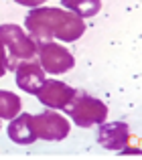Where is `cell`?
I'll return each instance as SVG.
<instances>
[{
	"label": "cell",
	"instance_id": "277c9868",
	"mask_svg": "<svg viewBox=\"0 0 142 160\" xmlns=\"http://www.w3.org/2000/svg\"><path fill=\"white\" fill-rule=\"evenodd\" d=\"M33 134L37 140H49V142H61L69 136L71 126L61 113L55 109H47L37 116H31Z\"/></svg>",
	"mask_w": 142,
	"mask_h": 160
},
{
	"label": "cell",
	"instance_id": "7a4b0ae2",
	"mask_svg": "<svg viewBox=\"0 0 142 160\" xmlns=\"http://www.w3.org/2000/svg\"><path fill=\"white\" fill-rule=\"evenodd\" d=\"M65 113L79 126V128H91V126H99L106 122L108 118V106L102 99L89 95L83 89H75L73 98L69 103L63 108Z\"/></svg>",
	"mask_w": 142,
	"mask_h": 160
},
{
	"label": "cell",
	"instance_id": "8fae6325",
	"mask_svg": "<svg viewBox=\"0 0 142 160\" xmlns=\"http://www.w3.org/2000/svg\"><path fill=\"white\" fill-rule=\"evenodd\" d=\"M61 2H63V6L67 10L79 14L81 18L95 16L102 10V0H61Z\"/></svg>",
	"mask_w": 142,
	"mask_h": 160
},
{
	"label": "cell",
	"instance_id": "8992f818",
	"mask_svg": "<svg viewBox=\"0 0 142 160\" xmlns=\"http://www.w3.org/2000/svg\"><path fill=\"white\" fill-rule=\"evenodd\" d=\"M73 93L75 89L67 83L59 81V79H45V83L39 87L35 95L49 109H63L69 103V99L73 98Z\"/></svg>",
	"mask_w": 142,
	"mask_h": 160
},
{
	"label": "cell",
	"instance_id": "5bb4252c",
	"mask_svg": "<svg viewBox=\"0 0 142 160\" xmlns=\"http://www.w3.org/2000/svg\"><path fill=\"white\" fill-rule=\"evenodd\" d=\"M122 154H142L140 150H122Z\"/></svg>",
	"mask_w": 142,
	"mask_h": 160
},
{
	"label": "cell",
	"instance_id": "9c48e42d",
	"mask_svg": "<svg viewBox=\"0 0 142 160\" xmlns=\"http://www.w3.org/2000/svg\"><path fill=\"white\" fill-rule=\"evenodd\" d=\"M6 132L8 138L16 144H33L37 140L31 126V113H18L16 118H12Z\"/></svg>",
	"mask_w": 142,
	"mask_h": 160
},
{
	"label": "cell",
	"instance_id": "6da1fadb",
	"mask_svg": "<svg viewBox=\"0 0 142 160\" xmlns=\"http://www.w3.org/2000/svg\"><path fill=\"white\" fill-rule=\"evenodd\" d=\"M24 27L35 43L59 39L65 43H73L85 32V22L79 14L67 8H45L37 6L24 16Z\"/></svg>",
	"mask_w": 142,
	"mask_h": 160
},
{
	"label": "cell",
	"instance_id": "5b68a950",
	"mask_svg": "<svg viewBox=\"0 0 142 160\" xmlns=\"http://www.w3.org/2000/svg\"><path fill=\"white\" fill-rule=\"evenodd\" d=\"M37 55H39V63L45 71L53 75H61L69 71L75 65V59L63 45L55 43V41H45V43H37Z\"/></svg>",
	"mask_w": 142,
	"mask_h": 160
},
{
	"label": "cell",
	"instance_id": "4fadbf2b",
	"mask_svg": "<svg viewBox=\"0 0 142 160\" xmlns=\"http://www.w3.org/2000/svg\"><path fill=\"white\" fill-rule=\"evenodd\" d=\"M14 2L23 4V6H28V8H37V6H41L43 2H47V0H14Z\"/></svg>",
	"mask_w": 142,
	"mask_h": 160
},
{
	"label": "cell",
	"instance_id": "7c38bea8",
	"mask_svg": "<svg viewBox=\"0 0 142 160\" xmlns=\"http://www.w3.org/2000/svg\"><path fill=\"white\" fill-rule=\"evenodd\" d=\"M8 71V57H6V47L4 43L0 41V77Z\"/></svg>",
	"mask_w": 142,
	"mask_h": 160
},
{
	"label": "cell",
	"instance_id": "ba28073f",
	"mask_svg": "<svg viewBox=\"0 0 142 160\" xmlns=\"http://www.w3.org/2000/svg\"><path fill=\"white\" fill-rule=\"evenodd\" d=\"M14 73H16V85H18L24 93H37L39 87L45 83V69L35 59L18 61Z\"/></svg>",
	"mask_w": 142,
	"mask_h": 160
},
{
	"label": "cell",
	"instance_id": "30bf717a",
	"mask_svg": "<svg viewBox=\"0 0 142 160\" xmlns=\"http://www.w3.org/2000/svg\"><path fill=\"white\" fill-rule=\"evenodd\" d=\"M23 109V102L16 93L2 89L0 91V120H12Z\"/></svg>",
	"mask_w": 142,
	"mask_h": 160
},
{
	"label": "cell",
	"instance_id": "3957f363",
	"mask_svg": "<svg viewBox=\"0 0 142 160\" xmlns=\"http://www.w3.org/2000/svg\"><path fill=\"white\" fill-rule=\"evenodd\" d=\"M0 41L10 51L8 69H16L18 61L35 59V55H37L35 39L31 35H27L18 24H0Z\"/></svg>",
	"mask_w": 142,
	"mask_h": 160
},
{
	"label": "cell",
	"instance_id": "52a82bcc",
	"mask_svg": "<svg viewBox=\"0 0 142 160\" xmlns=\"http://www.w3.org/2000/svg\"><path fill=\"white\" fill-rule=\"evenodd\" d=\"M130 140V126L126 122H102L98 128V144L106 150H122Z\"/></svg>",
	"mask_w": 142,
	"mask_h": 160
}]
</instances>
